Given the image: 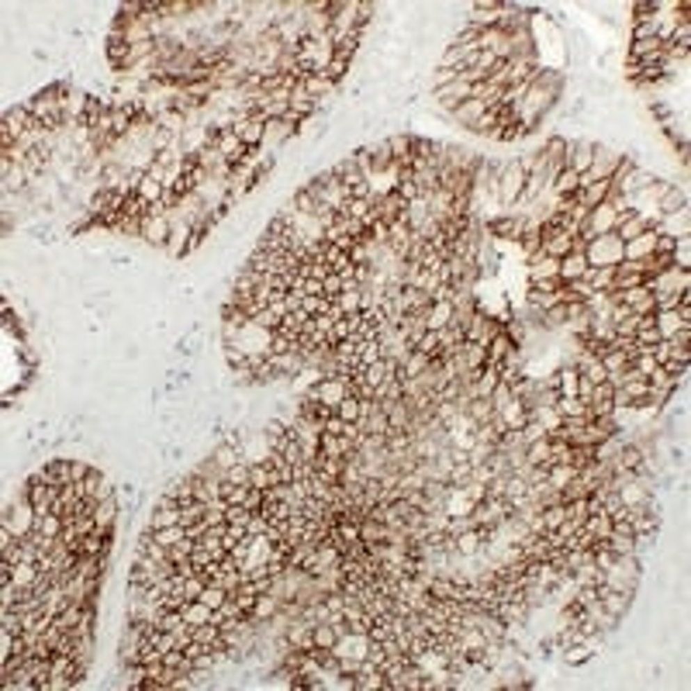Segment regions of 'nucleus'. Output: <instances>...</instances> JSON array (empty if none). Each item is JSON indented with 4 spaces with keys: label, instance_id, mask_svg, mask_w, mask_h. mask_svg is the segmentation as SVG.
<instances>
[{
    "label": "nucleus",
    "instance_id": "obj_1",
    "mask_svg": "<svg viewBox=\"0 0 691 691\" xmlns=\"http://www.w3.org/2000/svg\"><path fill=\"white\" fill-rule=\"evenodd\" d=\"M525 191V170L518 166V159H501L498 163V204L501 207H515Z\"/></svg>",
    "mask_w": 691,
    "mask_h": 691
},
{
    "label": "nucleus",
    "instance_id": "obj_2",
    "mask_svg": "<svg viewBox=\"0 0 691 691\" xmlns=\"http://www.w3.org/2000/svg\"><path fill=\"white\" fill-rule=\"evenodd\" d=\"M585 256H588L591 267H619L626 260V246H622V239L615 232L594 235L591 242H588V249H585Z\"/></svg>",
    "mask_w": 691,
    "mask_h": 691
},
{
    "label": "nucleus",
    "instance_id": "obj_3",
    "mask_svg": "<svg viewBox=\"0 0 691 691\" xmlns=\"http://www.w3.org/2000/svg\"><path fill=\"white\" fill-rule=\"evenodd\" d=\"M0 525L10 529L17 539L35 532V508L28 501H14V505H3V515H0Z\"/></svg>",
    "mask_w": 691,
    "mask_h": 691
},
{
    "label": "nucleus",
    "instance_id": "obj_4",
    "mask_svg": "<svg viewBox=\"0 0 691 691\" xmlns=\"http://www.w3.org/2000/svg\"><path fill=\"white\" fill-rule=\"evenodd\" d=\"M170 232H173V218L170 214H145L142 218V242L149 246V249H166V242H170Z\"/></svg>",
    "mask_w": 691,
    "mask_h": 691
},
{
    "label": "nucleus",
    "instance_id": "obj_5",
    "mask_svg": "<svg viewBox=\"0 0 691 691\" xmlns=\"http://www.w3.org/2000/svg\"><path fill=\"white\" fill-rule=\"evenodd\" d=\"M646 287H650L653 294H678V291H688L691 270L671 267V270H664V273H657V277H646Z\"/></svg>",
    "mask_w": 691,
    "mask_h": 691
},
{
    "label": "nucleus",
    "instance_id": "obj_6",
    "mask_svg": "<svg viewBox=\"0 0 691 691\" xmlns=\"http://www.w3.org/2000/svg\"><path fill=\"white\" fill-rule=\"evenodd\" d=\"M304 395H311L315 401H321V404H328V408H339V401L349 395V381L346 377H321L311 391H304Z\"/></svg>",
    "mask_w": 691,
    "mask_h": 691
},
{
    "label": "nucleus",
    "instance_id": "obj_7",
    "mask_svg": "<svg viewBox=\"0 0 691 691\" xmlns=\"http://www.w3.org/2000/svg\"><path fill=\"white\" fill-rule=\"evenodd\" d=\"M557 270H560V260L539 253V256H532V260L525 263V284H536V280H560Z\"/></svg>",
    "mask_w": 691,
    "mask_h": 691
},
{
    "label": "nucleus",
    "instance_id": "obj_8",
    "mask_svg": "<svg viewBox=\"0 0 691 691\" xmlns=\"http://www.w3.org/2000/svg\"><path fill=\"white\" fill-rule=\"evenodd\" d=\"M594 163V142L591 138H571V152H567V166L574 173H588Z\"/></svg>",
    "mask_w": 691,
    "mask_h": 691
},
{
    "label": "nucleus",
    "instance_id": "obj_9",
    "mask_svg": "<svg viewBox=\"0 0 691 691\" xmlns=\"http://www.w3.org/2000/svg\"><path fill=\"white\" fill-rule=\"evenodd\" d=\"M588 256L585 253H567L564 260H560V270H557V277H560V284H574V280H585V273H588Z\"/></svg>",
    "mask_w": 691,
    "mask_h": 691
},
{
    "label": "nucleus",
    "instance_id": "obj_10",
    "mask_svg": "<svg viewBox=\"0 0 691 691\" xmlns=\"http://www.w3.org/2000/svg\"><path fill=\"white\" fill-rule=\"evenodd\" d=\"M374 211H377V218H381V221H388V225H391V221H397V218H408V200L401 198L397 191H391V194L377 198V207H374Z\"/></svg>",
    "mask_w": 691,
    "mask_h": 691
},
{
    "label": "nucleus",
    "instance_id": "obj_11",
    "mask_svg": "<svg viewBox=\"0 0 691 691\" xmlns=\"http://www.w3.org/2000/svg\"><path fill=\"white\" fill-rule=\"evenodd\" d=\"M622 246H626V260H650L657 249V228H646L643 235H636L633 242H622Z\"/></svg>",
    "mask_w": 691,
    "mask_h": 691
},
{
    "label": "nucleus",
    "instance_id": "obj_12",
    "mask_svg": "<svg viewBox=\"0 0 691 691\" xmlns=\"http://www.w3.org/2000/svg\"><path fill=\"white\" fill-rule=\"evenodd\" d=\"M425 325H429L432 332L453 325V301H432L429 311H425Z\"/></svg>",
    "mask_w": 691,
    "mask_h": 691
},
{
    "label": "nucleus",
    "instance_id": "obj_13",
    "mask_svg": "<svg viewBox=\"0 0 691 691\" xmlns=\"http://www.w3.org/2000/svg\"><path fill=\"white\" fill-rule=\"evenodd\" d=\"M681 207H688V184H671L667 194H664L660 204H657V211H660V214H674V211H681Z\"/></svg>",
    "mask_w": 691,
    "mask_h": 691
},
{
    "label": "nucleus",
    "instance_id": "obj_14",
    "mask_svg": "<svg viewBox=\"0 0 691 691\" xmlns=\"http://www.w3.org/2000/svg\"><path fill=\"white\" fill-rule=\"evenodd\" d=\"M585 284L591 287L594 294H605V291H612V284H615V267H588V273H585Z\"/></svg>",
    "mask_w": 691,
    "mask_h": 691
},
{
    "label": "nucleus",
    "instance_id": "obj_15",
    "mask_svg": "<svg viewBox=\"0 0 691 691\" xmlns=\"http://www.w3.org/2000/svg\"><path fill=\"white\" fill-rule=\"evenodd\" d=\"M273 484H280V477H277V470H273L270 463H249V488L267 491V488H273Z\"/></svg>",
    "mask_w": 691,
    "mask_h": 691
},
{
    "label": "nucleus",
    "instance_id": "obj_16",
    "mask_svg": "<svg viewBox=\"0 0 691 691\" xmlns=\"http://www.w3.org/2000/svg\"><path fill=\"white\" fill-rule=\"evenodd\" d=\"M481 550H484L481 529H467L456 536V557H481Z\"/></svg>",
    "mask_w": 691,
    "mask_h": 691
},
{
    "label": "nucleus",
    "instance_id": "obj_17",
    "mask_svg": "<svg viewBox=\"0 0 691 691\" xmlns=\"http://www.w3.org/2000/svg\"><path fill=\"white\" fill-rule=\"evenodd\" d=\"M594 657H598V653H594L588 643H574V646H564V650H560V660H564L567 667H585V664H591Z\"/></svg>",
    "mask_w": 691,
    "mask_h": 691
},
{
    "label": "nucleus",
    "instance_id": "obj_18",
    "mask_svg": "<svg viewBox=\"0 0 691 691\" xmlns=\"http://www.w3.org/2000/svg\"><path fill=\"white\" fill-rule=\"evenodd\" d=\"M460 356H463L467 370H484V363H488V346H484V342H470V339H463Z\"/></svg>",
    "mask_w": 691,
    "mask_h": 691
},
{
    "label": "nucleus",
    "instance_id": "obj_19",
    "mask_svg": "<svg viewBox=\"0 0 691 691\" xmlns=\"http://www.w3.org/2000/svg\"><path fill=\"white\" fill-rule=\"evenodd\" d=\"M63 529H66V518H63V515H56V511H49V515H35V532H42L45 539H59V536H63Z\"/></svg>",
    "mask_w": 691,
    "mask_h": 691
},
{
    "label": "nucleus",
    "instance_id": "obj_20",
    "mask_svg": "<svg viewBox=\"0 0 691 691\" xmlns=\"http://www.w3.org/2000/svg\"><path fill=\"white\" fill-rule=\"evenodd\" d=\"M291 114H294V118H311V114H318V111H315V97L304 90V84H294V90H291Z\"/></svg>",
    "mask_w": 691,
    "mask_h": 691
},
{
    "label": "nucleus",
    "instance_id": "obj_21",
    "mask_svg": "<svg viewBox=\"0 0 691 691\" xmlns=\"http://www.w3.org/2000/svg\"><path fill=\"white\" fill-rule=\"evenodd\" d=\"M38 578H42V571H38V564H31V560L14 564V571H10V581H14L17 588H35Z\"/></svg>",
    "mask_w": 691,
    "mask_h": 691
},
{
    "label": "nucleus",
    "instance_id": "obj_22",
    "mask_svg": "<svg viewBox=\"0 0 691 691\" xmlns=\"http://www.w3.org/2000/svg\"><path fill=\"white\" fill-rule=\"evenodd\" d=\"M280 608H284V605H280V598H273V594L267 591V594H260V598H256V608H253V615H249V619H256V622L263 626V622H270Z\"/></svg>",
    "mask_w": 691,
    "mask_h": 691
},
{
    "label": "nucleus",
    "instance_id": "obj_23",
    "mask_svg": "<svg viewBox=\"0 0 691 691\" xmlns=\"http://www.w3.org/2000/svg\"><path fill=\"white\" fill-rule=\"evenodd\" d=\"M581 529H588L594 539H608L612 536V529H615V522H612V515H605V511H591L588 518H585V525Z\"/></svg>",
    "mask_w": 691,
    "mask_h": 691
},
{
    "label": "nucleus",
    "instance_id": "obj_24",
    "mask_svg": "<svg viewBox=\"0 0 691 691\" xmlns=\"http://www.w3.org/2000/svg\"><path fill=\"white\" fill-rule=\"evenodd\" d=\"M511 349H515V342L508 339V332H498L491 342H488V363H491V367H501V360H505ZM488 363H484V367H488Z\"/></svg>",
    "mask_w": 691,
    "mask_h": 691
},
{
    "label": "nucleus",
    "instance_id": "obj_25",
    "mask_svg": "<svg viewBox=\"0 0 691 691\" xmlns=\"http://www.w3.org/2000/svg\"><path fill=\"white\" fill-rule=\"evenodd\" d=\"M429 594H432L436 601H456V581H453L450 574H436V578L429 581Z\"/></svg>",
    "mask_w": 691,
    "mask_h": 691
},
{
    "label": "nucleus",
    "instance_id": "obj_26",
    "mask_svg": "<svg viewBox=\"0 0 691 691\" xmlns=\"http://www.w3.org/2000/svg\"><path fill=\"white\" fill-rule=\"evenodd\" d=\"M608 550H612L615 557H636V536H633V532H619V529H612V536H608Z\"/></svg>",
    "mask_w": 691,
    "mask_h": 691
},
{
    "label": "nucleus",
    "instance_id": "obj_27",
    "mask_svg": "<svg viewBox=\"0 0 691 691\" xmlns=\"http://www.w3.org/2000/svg\"><path fill=\"white\" fill-rule=\"evenodd\" d=\"M163 180L159 177H152V173H142V180H138V187H135V194L145 200V204H156V200L163 198Z\"/></svg>",
    "mask_w": 691,
    "mask_h": 691
},
{
    "label": "nucleus",
    "instance_id": "obj_28",
    "mask_svg": "<svg viewBox=\"0 0 691 691\" xmlns=\"http://www.w3.org/2000/svg\"><path fill=\"white\" fill-rule=\"evenodd\" d=\"M539 518H543V529L553 532V529H560V525L567 522V505H564V501L546 505V508H539Z\"/></svg>",
    "mask_w": 691,
    "mask_h": 691
},
{
    "label": "nucleus",
    "instance_id": "obj_29",
    "mask_svg": "<svg viewBox=\"0 0 691 691\" xmlns=\"http://www.w3.org/2000/svg\"><path fill=\"white\" fill-rule=\"evenodd\" d=\"M653 325H657L660 339H674V332H678L685 321L678 318V311H657V315H653Z\"/></svg>",
    "mask_w": 691,
    "mask_h": 691
},
{
    "label": "nucleus",
    "instance_id": "obj_30",
    "mask_svg": "<svg viewBox=\"0 0 691 691\" xmlns=\"http://www.w3.org/2000/svg\"><path fill=\"white\" fill-rule=\"evenodd\" d=\"M425 367H429V356H425V353H418V349H411V353H408V360L401 363L397 377H401V381H404V377H422V374H425Z\"/></svg>",
    "mask_w": 691,
    "mask_h": 691
},
{
    "label": "nucleus",
    "instance_id": "obj_31",
    "mask_svg": "<svg viewBox=\"0 0 691 691\" xmlns=\"http://www.w3.org/2000/svg\"><path fill=\"white\" fill-rule=\"evenodd\" d=\"M525 463L529 467H550V439H536L525 446Z\"/></svg>",
    "mask_w": 691,
    "mask_h": 691
},
{
    "label": "nucleus",
    "instance_id": "obj_32",
    "mask_svg": "<svg viewBox=\"0 0 691 691\" xmlns=\"http://www.w3.org/2000/svg\"><path fill=\"white\" fill-rule=\"evenodd\" d=\"M578 477V470L571 467V463H557V467H550V474H546V484L553 488V491H564L571 481Z\"/></svg>",
    "mask_w": 691,
    "mask_h": 691
},
{
    "label": "nucleus",
    "instance_id": "obj_33",
    "mask_svg": "<svg viewBox=\"0 0 691 691\" xmlns=\"http://www.w3.org/2000/svg\"><path fill=\"white\" fill-rule=\"evenodd\" d=\"M339 643V629L332 622H315V646L318 650H332Z\"/></svg>",
    "mask_w": 691,
    "mask_h": 691
},
{
    "label": "nucleus",
    "instance_id": "obj_34",
    "mask_svg": "<svg viewBox=\"0 0 691 691\" xmlns=\"http://www.w3.org/2000/svg\"><path fill=\"white\" fill-rule=\"evenodd\" d=\"M152 539H156L159 546H166V550H173L177 543H184V539H187V529H184V525H170V529H156V532H152Z\"/></svg>",
    "mask_w": 691,
    "mask_h": 691
},
{
    "label": "nucleus",
    "instance_id": "obj_35",
    "mask_svg": "<svg viewBox=\"0 0 691 691\" xmlns=\"http://www.w3.org/2000/svg\"><path fill=\"white\" fill-rule=\"evenodd\" d=\"M184 622L187 626H204V622H211V608L204 605V601H187V608H184Z\"/></svg>",
    "mask_w": 691,
    "mask_h": 691
},
{
    "label": "nucleus",
    "instance_id": "obj_36",
    "mask_svg": "<svg viewBox=\"0 0 691 691\" xmlns=\"http://www.w3.org/2000/svg\"><path fill=\"white\" fill-rule=\"evenodd\" d=\"M557 411H560L564 418H588V404H585L581 397H560V401H557Z\"/></svg>",
    "mask_w": 691,
    "mask_h": 691
},
{
    "label": "nucleus",
    "instance_id": "obj_37",
    "mask_svg": "<svg viewBox=\"0 0 691 691\" xmlns=\"http://www.w3.org/2000/svg\"><path fill=\"white\" fill-rule=\"evenodd\" d=\"M325 511H328V505H325L321 498H315V494H308V498L301 501V515H304L308 522H321Z\"/></svg>",
    "mask_w": 691,
    "mask_h": 691
},
{
    "label": "nucleus",
    "instance_id": "obj_38",
    "mask_svg": "<svg viewBox=\"0 0 691 691\" xmlns=\"http://www.w3.org/2000/svg\"><path fill=\"white\" fill-rule=\"evenodd\" d=\"M360 408H363V401L356 395H346L339 401V408H335V415L342 418V422H360Z\"/></svg>",
    "mask_w": 691,
    "mask_h": 691
},
{
    "label": "nucleus",
    "instance_id": "obj_39",
    "mask_svg": "<svg viewBox=\"0 0 691 691\" xmlns=\"http://www.w3.org/2000/svg\"><path fill=\"white\" fill-rule=\"evenodd\" d=\"M415 349H418V353H425L429 360L443 356V346H439V332H432V328H429V332H422V339L415 342Z\"/></svg>",
    "mask_w": 691,
    "mask_h": 691
},
{
    "label": "nucleus",
    "instance_id": "obj_40",
    "mask_svg": "<svg viewBox=\"0 0 691 691\" xmlns=\"http://www.w3.org/2000/svg\"><path fill=\"white\" fill-rule=\"evenodd\" d=\"M674 267L678 270H691V235H685V239H678L674 242Z\"/></svg>",
    "mask_w": 691,
    "mask_h": 691
},
{
    "label": "nucleus",
    "instance_id": "obj_41",
    "mask_svg": "<svg viewBox=\"0 0 691 691\" xmlns=\"http://www.w3.org/2000/svg\"><path fill=\"white\" fill-rule=\"evenodd\" d=\"M204 508H207V505L198 501V498L187 501V505H180V525H194V522H200V518H204Z\"/></svg>",
    "mask_w": 691,
    "mask_h": 691
},
{
    "label": "nucleus",
    "instance_id": "obj_42",
    "mask_svg": "<svg viewBox=\"0 0 691 691\" xmlns=\"http://www.w3.org/2000/svg\"><path fill=\"white\" fill-rule=\"evenodd\" d=\"M198 601H204V605H207V608L214 612L218 605H225V601H228V591H225V588H218V585H207V588L200 591Z\"/></svg>",
    "mask_w": 691,
    "mask_h": 691
},
{
    "label": "nucleus",
    "instance_id": "obj_43",
    "mask_svg": "<svg viewBox=\"0 0 691 691\" xmlns=\"http://www.w3.org/2000/svg\"><path fill=\"white\" fill-rule=\"evenodd\" d=\"M315 550H318V546H315L311 539H301L294 550H291V564H287V567H304V564H308V557H311Z\"/></svg>",
    "mask_w": 691,
    "mask_h": 691
},
{
    "label": "nucleus",
    "instance_id": "obj_44",
    "mask_svg": "<svg viewBox=\"0 0 691 691\" xmlns=\"http://www.w3.org/2000/svg\"><path fill=\"white\" fill-rule=\"evenodd\" d=\"M225 508H228V505H225L221 498L207 501V508H204V522H207V525H221V522H225Z\"/></svg>",
    "mask_w": 691,
    "mask_h": 691
},
{
    "label": "nucleus",
    "instance_id": "obj_45",
    "mask_svg": "<svg viewBox=\"0 0 691 691\" xmlns=\"http://www.w3.org/2000/svg\"><path fill=\"white\" fill-rule=\"evenodd\" d=\"M211 585H218V588H225V591L232 594L239 585H242V574H239V571H218Z\"/></svg>",
    "mask_w": 691,
    "mask_h": 691
},
{
    "label": "nucleus",
    "instance_id": "obj_46",
    "mask_svg": "<svg viewBox=\"0 0 691 691\" xmlns=\"http://www.w3.org/2000/svg\"><path fill=\"white\" fill-rule=\"evenodd\" d=\"M249 518H253V511H249L246 505H228V508H225V522H228V525H246Z\"/></svg>",
    "mask_w": 691,
    "mask_h": 691
},
{
    "label": "nucleus",
    "instance_id": "obj_47",
    "mask_svg": "<svg viewBox=\"0 0 691 691\" xmlns=\"http://www.w3.org/2000/svg\"><path fill=\"white\" fill-rule=\"evenodd\" d=\"M204 588H207V578H204L200 571H198V574H191V578H184V594H187L191 601H194V598H200V591H204Z\"/></svg>",
    "mask_w": 691,
    "mask_h": 691
},
{
    "label": "nucleus",
    "instance_id": "obj_48",
    "mask_svg": "<svg viewBox=\"0 0 691 691\" xmlns=\"http://www.w3.org/2000/svg\"><path fill=\"white\" fill-rule=\"evenodd\" d=\"M225 481H228V484H249V463L239 460L235 467H228V470H225Z\"/></svg>",
    "mask_w": 691,
    "mask_h": 691
},
{
    "label": "nucleus",
    "instance_id": "obj_49",
    "mask_svg": "<svg viewBox=\"0 0 691 691\" xmlns=\"http://www.w3.org/2000/svg\"><path fill=\"white\" fill-rule=\"evenodd\" d=\"M511 397H515V395H511V388L498 381V388H494V391H491V397H488V401H491V408H494V411H501L505 404H511Z\"/></svg>",
    "mask_w": 691,
    "mask_h": 691
},
{
    "label": "nucleus",
    "instance_id": "obj_50",
    "mask_svg": "<svg viewBox=\"0 0 691 691\" xmlns=\"http://www.w3.org/2000/svg\"><path fill=\"white\" fill-rule=\"evenodd\" d=\"M342 287H346V280H342L339 273H328V277L321 280V294L325 297H339L342 294Z\"/></svg>",
    "mask_w": 691,
    "mask_h": 691
},
{
    "label": "nucleus",
    "instance_id": "obj_51",
    "mask_svg": "<svg viewBox=\"0 0 691 691\" xmlns=\"http://www.w3.org/2000/svg\"><path fill=\"white\" fill-rule=\"evenodd\" d=\"M246 536H249V532H246V525H228V529H225L221 546H225V550H235V543H242Z\"/></svg>",
    "mask_w": 691,
    "mask_h": 691
},
{
    "label": "nucleus",
    "instance_id": "obj_52",
    "mask_svg": "<svg viewBox=\"0 0 691 691\" xmlns=\"http://www.w3.org/2000/svg\"><path fill=\"white\" fill-rule=\"evenodd\" d=\"M267 529H270V518H267V515H253V518L246 522V532H249V536H267Z\"/></svg>",
    "mask_w": 691,
    "mask_h": 691
},
{
    "label": "nucleus",
    "instance_id": "obj_53",
    "mask_svg": "<svg viewBox=\"0 0 691 691\" xmlns=\"http://www.w3.org/2000/svg\"><path fill=\"white\" fill-rule=\"evenodd\" d=\"M263 494H267V501H291V484H273Z\"/></svg>",
    "mask_w": 691,
    "mask_h": 691
},
{
    "label": "nucleus",
    "instance_id": "obj_54",
    "mask_svg": "<svg viewBox=\"0 0 691 691\" xmlns=\"http://www.w3.org/2000/svg\"><path fill=\"white\" fill-rule=\"evenodd\" d=\"M346 191H349V200L353 198H374V191H370V184H367V180H356V184H349Z\"/></svg>",
    "mask_w": 691,
    "mask_h": 691
},
{
    "label": "nucleus",
    "instance_id": "obj_55",
    "mask_svg": "<svg viewBox=\"0 0 691 691\" xmlns=\"http://www.w3.org/2000/svg\"><path fill=\"white\" fill-rule=\"evenodd\" d=\"M578 397H581L585 404H588V401L594 397V384L588 381V377H585V374H581V381H578Z\"/></svg>",
    "mask_w": 691,
    "mask_h": 691
},
{
    "label": "nucleus",
    "instance_id": "obj_56",
    "mask_svg": "<svg viewBox=\"0 0 691 691\" xmlns=\"http://www.w3.org/2000/svg\"><path fill=\"white\" fill-rule=\"evenodd\" d=\"M342 429H346V422H342L339 415H332V418L325 422V432H335V436H342Z\"/></svg>",
    "mask_w": 691,
    "mask_h": 691
},
{
    "label": "nucleus",
    "instance_id": "obj_57",
    "mask_svg": "<svg viewBox=\"0 0 691 691\" xmlns=\"http://www.w3.org/2000/svg\"><path fill=\"white\" fill-rule=\"evenodd\" d=\"M308 294H321V280H304V297Z\"/></svg>",
    "mask_w": 691,
    "mask_h": 691
}]
</instances>
